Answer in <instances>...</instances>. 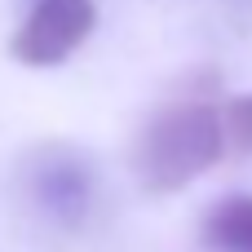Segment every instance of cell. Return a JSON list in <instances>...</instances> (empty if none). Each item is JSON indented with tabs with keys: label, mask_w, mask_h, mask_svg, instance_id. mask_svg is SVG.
<instances>
[{
	"label": "cell",
	"mask_w": 252,
	"mask_h": 252,
	"mask_svg": "<svg viewBox=\"0 0 252 252\" xmlns=\"http://www.w3.org/2000/svg\"><path fill=\"white\" fill-rule=\"evenodd\" d=\"M221 155H226L221 106L168 102L142 124L133 142V173L151 195H173L195 177H204Z\"/></svg>",
	"instance_id": "6da1fadb"
},
{
	"label": "cell",
	"mask_w": 252,
	"mask_h": 252,
	"mask_svg": "<svg viewBox=\"0 0 252 252\" xmlns=\"http://www.w3.org/2000/svg\"><path fill=\"white\" fill-rule=\"evenodd\" d=\"M18 186L27 195V204L62 230H80L93 217V199H97V168L89 159V151H80L75 142H35L22 151L18 159Z\"/></svg>",
	"instance_id": "7a4b0ae2"
},
{
	"label": "cell",
	"mask_w": 252,
	"mask_h": 252,
	"mask_svg": "<svg viewBox=\"0 0 252 252\" xmlns=\"http://www.w3.org/2000/svg\"><path fill=\"white\" fill-rule=\"evenodd\" d=\"M93 0H31L27 18L9 35V58L22 66H58L93 35Z\"/></svg>",
	"instance_id": "3957f363"
},
{
	"label": "cell",
	"mask_w": 252,
	"mask_h": 252,
	"mask_svg": "<svg viewBox=\"0 0 252 252\" xmlns=\"http://www.w3.org/2000/svg\"><path fill=\"white\" fill-rule=\"evenodd\" d=\"M204 244L217 252H252V195H226L204 213Z\"/></svg>",
	"instance_id": "277c9868"
},
{
	"label": "cell",
	"mask_w": 252,
	"mask_h": 252,
	"mask_svg": "<svg viewBox=\"0 0 252 252\" xmlns=\"http://www.w3.org/2000/svg\"><path fill=\"white\" fill-rule=\"evenodd\" d=\"M221 124H226V155H252V93L230 97L221 106Z\"/></svg>",
	"instance_id": "5b68a950"
}]
</instances>
